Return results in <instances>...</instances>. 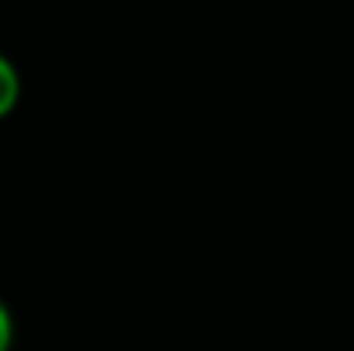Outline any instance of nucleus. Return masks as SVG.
<instances>
[{
	"mask_svg": "<svg viewBox=\"0 0 354 351\" xmlns=\"http://www.w3.org/2000/svg\"><path fill=\"white\" fill-rule=\"evenodd\" d=\"M10 348H14V314L0 300V351H10Z\"/></svg>",
	"mask_w": 354,
	"mask_h": 351,
	"instance_id": "2",
	"label": "nucleus"
},
{
	"mask_svg": "<svg viewBox=\"0 0 354 351\" xmlns=\"http://www.w3.org/2000/svg\"><path fill=\"white\" fill-rule=\"evenodd\" d=\"M21 100V73L14 66V59L7 52H0V120L14 114Z\"/></svg>",
	"mask_w": 354,
	"mask_h": 351,
	"instance_id": "1",
	"label": "nucleus"
}]
</instances>
